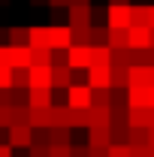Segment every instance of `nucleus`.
Instances as JSON below:
<instances>
[{
  "label": "nucleus",
  "mask_w": 154,
  "mask_h": 157,
  "mask_svg": "<svg viewBox=\"0 0 154 157\" xmlns=\"http://www.w3.org/2000/svg\"><path fill=\"white\" fill-rule=\"evenodd\" d=\"M91 97H94V88L85 82V85H70L67 88V106H73V109H88L91 106Z\"/></svg>",
  "instance_id": "1"
},
{
  "label": "nucleus",
  "mask_w": 154,
  "mask_h": 157,
  "mask_svg": "<svg viewBox=\"0 0 154 157\" xmlns=\"http://www.w3.org/2000/svg\"><path fill=\"white\" fill-rule=\"evenodd\" d=\"M48 45L55 52H67L73 45V27L70 24H52L48 27Z\"/></svg>",
  "instance_id": "2"
},
{
  "label": "nucleus",
  "mask_w": 154,
  "mask_h": 157,
  "mask_svg": "<svg viewBox=\"0 0 154 157\" xmlns=\"http://www.w3.org/2000/svg\"><path fill=\"white\" fill-rule=\"evenodd\" d=\"M6 139L12 148H30L33 145V127L30 124H12L6 130Z\"/></svg>",
  "instance_id": "3"
},
{
  "label": "nucleus",
  "mask_w": 154,
  "mask_h": 157,
  "mask_svg": "<svg viewBox=\"0 0 154 157\" xmlns=\"http://www.w3.org/2000/svg\"><path fill=\"white\" fill-rule=\"evenodd\" d=\"M91 15H94L91 3H70V6H67V24H70V27L91 24Z\"/></svg>",
  "instance_id": "4"
},
{
  "label": "nucleus",
  "mask_w": 154,
  "mask_h": 157,
  "mask_svg": "<svg viewBox=\"0 0 154 157\" xmlns=\"http://www.w3.org/2000/svg\"><path fill=\"white\" fill-rule=\"evenodd\" d=\"M67 63L73 67V70H88L91 67V45H70L67 48Z\"/></svg>",
  "instance_id": "5"
},
{
  "label": "nucleus",
  "mask_w": 154,
  "mask_h": 157,
  "mask_svg": "<svg viewBox=\"0 0 154 157\" xmlns=\"http://www.w3.org/2000/svg\"><path fill=\"white\" fill-rule=\"evenodd\" d=\"M106 24H109V27H130V24H133V12H130V3H127V6H112V3H109V12H106Z\"/></svg>",
  "instance_id": "6"
},
{
  "label": "nucleus",
  "mask_w": 154,
  "mask_h": 157,
  "mask_svg": "<svg viewBox=\"0 0 154 157\" xmlns=\"http://www.w3.org/2000/svg\"><path fill=\"white\" fill-rule=\"evenodd\" d=\"M88 85L91 88H112V67H88Z\"/></svg>",
  "instance_id": "7"
},
{
  "label": "nucleus",
  "mask_w": 154,
  "mask_h": 157,
  "mask_svg": "<svg viewBox=\"0 0 154 157\" xmlns=\"http://www.w3.org/2000/svg\"><path fill=\"white\" fill-rule=\"evenodd\" d=\"M130 45L133 48H148L151 45V27L148 24H130Z\"/></svg>",
  "instance_id": "8"
},
{
  "label": "nucleus",
  "mask_w": 154,
  "mask_h": 157,
  "mask_svg": "<svg viewBox=\"0 0 154 157\" xmlns=\"http://www.w3.org/2000/svg\"><path fill=\"white\" fill-rule=\"evenodd\" d=\"M70 85H73V67L52 63V88H70Z\"/></svg>",
  "instance_id": "9"
},
{
  "label": "nucleus",
  "mask_w": 154,
  "mask_h": 157,
  "mask_svg": "<svg viewBox=\"0 0 154 157\" xmlns=\"http://www.w3.org/2000/svg\"><path fill=\"white\" fill-rule=\"evenodd\" d=\"M48 115H52V124L48 127H70V118H73V109L64 103V106H58V103H52L48 106Z\"/></svg>",
  "instance_id": "10"
},
{
  "label": "nucleus",
  "mask_w": 154,
  "mask_h": 157,
  "mask_svg": "<svg viewBox=\"0 0 154 157\" xmlns=\"http://www.w3.org/2000/svg\"><path fill=\"white\" fill-rule=\"evenodd\" d=\"M30 88H52V63L48 67H30Z\"/></svg>",
  "instance_id": "11"
},
{
  "label": "nucleus",
  "mask_w": 154,
  "mask_h": 157,
  "mask_svg": "<svg viewBox=\"0 0 154 157\" xmlns=\"http://www.w3.org/2000/svg\"><path fill=\"white\" fill-rule=\"evenodd\" d=\"M127 100H130V106H151L148 85H130L127 88Z\"/></svg>",
  "instance_id": "12"
},
{
  "label": "nucleus",
  "mask_w": 154,
  "mask_h": 157,
  "mask_svg": "<svg viewBox=\"0 0 154 157\" xmlns=\"http://www.w3.org/2000/svg\"><path fill=\"white\" fill-rule=\"evenodd\" d=\"M9 63L12 67H30V45H9Z\"/></svg>",
  "instance_id": "13"
},
{
  "label": "nucleus",
  "mask_w": 154,
  "mask_h": 157,
  "mask_svg": "<svg viewBox=\"0 0 154 157\" xmlns=\"http://www.w3.org/2000/svg\"><path fill=\"white\" fill-rule=\"evenodd\" d=\"M27 106H33V109H45V106H52V88H30V100H27Z\"/></svg>",
  "instance_id": "14"
},
{
  "label": "nucleus",
  "mask_w": 154,
  "mask_h": 157,
  "mask_svg": "<svg viewBox=\"0 0 154 157\" xmlns=\"http://www.w3.org/2000/svg\"><path fill=\"white\" fill-rule=\"evenodd\" d=\"M91 63L112 67V45H91Z\"/></svg>",
  "instance_id": "15"
},
{
  "label": "nucleus",
  "mask_w": 154,
  "mask_h": 157,
  "mask_svg": "<svg viewBox=\"0 0 154 157\" xmlns=\"http://www.w3.org/2000/svg\"><path fill=\"white\" fill-rule=\"evenodd\" d=\"M109 45L112 48H127L130 45V30L127 27H109Z\"/></svg>",
  "instance_id": "16"
},
{
  "label": "nucleus",
  "mask_w": 154,
  "mask_h": 157,
  "mask_svg": "<svg viewBox=\"0 0 154 157\" xmlns=\"http://www.w3.org/2000/svg\"><path fill=\"white\" fill-rule=\"evenodd\" d=\"M112 88H130V67L112 63Z\"/></svg>",
  "instance_id": "17"
},
{
  "label": "nucleus",
  "mask_w": 154,
  "mask_h": 157,
  "mask_svg": "<svg viewBox=\"0 0 154 157\" xmlns=\"http://www.w3.org/2000/svg\"><path fill=\"white\" fill-rule=\"evenodd\" d=\"M52 63V48L30 45V67H48Z\"/></svg>",
  "instance_id": "18"
},
{
  "label": "nucleus",
  "mask_w": 154,
  "mask_h": 157,
  "mask_svg": "<svg viewBox=\"0 0 154 157\" xmlns=\"http://www.w3.org/2000/svg\"><path fill=\"white\" fill-rule=\"evenodd\" d=\"M48 124H52L48 106H45V109H33V106H30V127H33V130H45Z\"/></svg>",
  "instance_id": "19"
},
{
  "label": "nucleus",
  "mask_w": 154,
  "mask_h": 157,
  "mask_svg": "<svg viewBox=\"0 0 154 157\" xmlns=\"http://www.w3.org/2000/svg\"><path fill=\"white\" fill-rule=\"evenodd\" d=\"M9 45H30V27H9Z\"/></svg>",
  "instance_id": "20"
},
{
  "label": "nucleus",
  "mask_w": 154,
  "mask_h": 157,
  "mask_svg": "<svg viewBox=\"0 0 154 157\" xmlns=\"http://www.w3.org/2000/svg\"><path fill=\"white\" fill-rule=\"evenodd\" d=\"M12 88H30V67H12Z\"/></svg>",
  "instance_id": "21"
},
{
  "label": "nucleus",
  "mask_w": 154,
  "mask_h": 157,
  "mask_svg": "<svg viewBox=\"0 0 154 157\" xmlns=\"http://www.w3.org/2000/svg\"><path fill=\"white\" fill-rule=\"evenodd\" d=\"M70 130H73V127H48V145H52V142L70 145V142H73V139H70Z\"/></svg>",
  "instance_id": "22"
},
{
  "label": "nucleus",
  "mask_w": 154,
  "mask_h": 157,
  "mask_svg": "<svg viewBox=\"0 0 154 157\" xmlns=\"http://www.w3.org/2000/svg\"><path fill=\"white\" fill-rule=\"evenodd\" d=\"M30 45H42V48H52L48 45V27H30Z\"/></svg>",
  "instance_id": "23"
},
{
  "label": "nucleus",
  "mask_w": 154,
  "mask_h": 157,
  "mask_svg": "<svg viewBox=\"0 0 154 157\" xmlns=\"http://www.w3.org/2000/svg\"><path fill=\"white\" fill-rule=\"evenodd\" d=\"M91 45H109V24L106 27L91 24Z\"/></svg>",
  "instance_id": "24"
},
{
  "label": "nucleus",
  "mask_w": 154,
  "mask_h": 157,
  "mask_svg": "<svg viewBox=\"0 0 154 157\" xmlns=\"http://www.w3.org/2000/svg\"><path fill=\"white\" fill-rule=\"evenodd\" d=\"M91 106H112V88H94Z\"/></svg>",
  "instance_id": "25"
},
{
  "label": "nucleus",
  "mask_w": 154,
  "mask_h": 157,
  "mask_svg": "<svg viewBox=\"0 0 154 157\" xmlns=\"http://www.w3.org/2000/svg\"><path fill=\"white\" fill-rule=\"evenodd\" d=\"M148 142H151L148 127H130V145H148Z\"/></svg>",
  "instance_id": "26"
},
{
  "label": "nucleus",
  "mask_w": 154,
  "mask_h": 157,
  "mask_svg": "<svg viewBox=\"0 0 154 157\" xmlns=\"http://www.w3.org/2000/svg\"><path fill=\"white\" fill-rule=\"evenodd\" d=\"M73 42H76V45H91V24L73 27Z\"/></svg>",
  "instance_id": "27"
},
{
  "label": "nucleus",
  "mask_w": 154,
  "mask_h": 157,
  "mask_svg": "<svg viewBox=\"0 0 154 157\" xmlns=\"http://www.w3.org/2000/svg\"><path fill=\"white\" fill-rule=\"evenodd\" d=\"M48 157H73V142H70V145L52 142V145H48Z\"/></svg>",
  "instance_id": "28"
},
{
  "label": "nucleus",
  "mask_w": 154,
  "mask_h": 157,
  "mask_svg": "<svg viewBox=\"0 0 154 157\" xmlns=\"http://www.w3.org/2000/svg\"><path fill=\"white\" fill-rule=\"evenodd\" d=\"M109 157H133L130 142H112V145H109Z\"/></svg>",
  "instance_id": "29"
},
{
  "label": "nucleus",
  "mask_w": 154,
  "mask_h": 157,
  "mask_svg": "<svg viewBox=\"0 0 154 157\" xmlns=\"http://www.w3.org/2000/svg\"><path fill=\"white\" fill-rule=\"evenodd\" d=\"M133 12V24H148V3L145 6H130Z\"/></svg>",
  "instance_id": "30"
},
{
  "label": "nucleus",
  "mask_w": 154,
  "mask_h": 157,
  "mask_svg": "<svg viewBox=\"0 0 154 157\" xmlns=\"http://www.w3.org/2000/svg\"><path fill=\"white\" fill-rule=\"evenodd\" d=\"M12 127V106H0V130Z\"/></svg>",
  "instance_id": "31"
},
{
  "label": "nucleus",
  "mask_w": 154,
  "mask_h": 157,
  "mask_svg": "<svg viewBox=\"0 0 154 157\" xmlns=\"http://www.w3.org/2000/svg\"><path fill=\"white\" fill-rule=\"evenodd\" d=\"M0 88H12V67L0 63Z\"/></svg>",
  "instance_id": "32"
},
{
  "label": "nucleus",
  "mask_w": 154,
  "mask_h": 157,
  "mask_svg": "<svg viewBox=\"0 0 154 157\" xmlns=\"http://www.w3.org/2000/svg\"><path fill=\"white\" fill-rule=\"evenodd\" d=\"M27 151H30V157H48V145L45 142H33Z\"/></svg>",
  "instance_id": "33"
},
{
  "label": "nucleus",
  "mask_w": 154,
  "mask_h": 157,
  "mask_svg": "<svg viewBox=\"0 0 154 157\" xmlns=\"http://www.w3.org/2000/svg\"><path fill=\"white\" fill-rule=\"evenodd\" d=\"M73 157H91V145H76L73 142Z\"/></svg>",
  "instance_id": "34"
},
{
  "label": "nucleus",
  "mask_w": 154,
  "mask_h": 157,
  "mask_svg": "<svg viewBox=\"0 0 154 157\" xmlns=\"http://www.w3.org/2000/svg\"><path fill=\"white\" fill-rule=\"evenodd\" d=\"M130 151H133V157H151L148 154V145H130Z\"/></svg>",
  "instance_id": "35"
},
{
  "label": "nucleus",
  "mask_w": 154,
  "mask_h": 157,
  "mask_svg": "<svg viewBox=\"0 0 154 157\" xmlns=\"http://www.w3.org/2000/svg\"><path fill=\"white\" fill-rule=\"evenodd\" d=\"M73 0H48V9H67Z\"/></svg>",
  "instance_id": "36"
},
{
  "label": "nucleus",
  "mask_w": 154,
  "mask_h": 157,
  "mask_svg": "<svg viewBox=\"0 0 154 157\" xmlns=\"http://www.w3.org/2000/svg\"><path fill=\"white\" fill-rule=\"evenodd\" d=\"M0 63H9V45H0ZM12 67V63H9Z\"/></svg>",
  "instance_id": "37"
},
{
  "label": "nucleus",
  "mask_w": 154,
  "mask_h": 157,
  "mask_svg": "<svg viewBox=\"0 0 154 157\" xmlns=\"http://www.w3.org/2000/svg\"><path fill=\"white\" fill-rule=\"evenodd\" d=\"M0 45H9V30L6 27H0Z\"/></svg>",
  "instance_id": "38"
},
{
  "label": "nucleus",
  "mask_w": 154,
  "mask_h": 157,
  "mask_svg": "<svg viewBox=\"0 0 154 157\" xmlns=\"http://www.w3.org/2000/svg\"><path fill=\"white\" fill-rule=\"evenodd\" d=\"M52 15H55V21H67V15H64V9H52Z\"/></svg>",
  "instance_id": "39"
},
{
  "label": "nucleus",
  "mask_w": 154,
  "mask_h": 157,
  "mask_svg": "<svg viewBox=\"0 0 154 157\" xmlns=\"http://www.w3.org/2000/svg\"><path fill=\"white\" fill-rule=\"evenodd\" d=\"M148 27H154V6H148Z\"/></svg>",
  "instance_id": "40"
},
{
  "label": "nucleus",
  "mask_w": 154,
  "mask_h": 157,
  "mask_svg": "<svg viewBox=\"0 0 154 157\" xmlns=\"http://www.w3.org/2000/svg\"><path fill=\"white\" fill-rule=\"evenodd\" d=\"M109 3H112V6H127L130 0H109Z\"/></svg>",
  "instance_id": "41"
},
{
  "label": "nucleus",
  "mask_w": 154,
  "mask_h": 157,
  "mask_svg": "<svg viewBox=\"0 0 154 157\" xmlns=\"http://www.w3.org/2000/svg\"><path fill=\"white\" fill-rule=\"evenodd\" d=\"M148 97H151V106H154V85H148Z\"/></svg>",
  "instance_id": "42"
},
{
  "label": "nucleus",
  "mask_w": 154,
  "mask_h": 157,
  "mask_svg": "<svg viewBox=\"0 0 154 157\" xmlns=\"http://www.w3.org/2000/svg\"><path fill=\"white\" fill-rule=\"evenodd\" d=\"M30 3H33V6H42V3H48V0H30Z\"/></svg>",
  "instance_id": "43"
},
{
  "label": "nucleus",
  "mask_w": 154,
  "mask_h": 157,
  "mask_svg": "<svg viewBox=\"0 0 154 157\" xmlns=\"http://www.w3.org/2000/svg\"><path fill=\"white\" fill-rule=\"evenodd\" d=\"M0 6H9V0H0Z\"/></svg>",
  "instance_id": "44"
},
{
  "label": "nucleus",
  "mask_w": 154,
  "mask_h": 157,
  "mask_svg": "<svg viewBox=\"0 0 154 157\" xmlns=\"http://www.w3.org/2000/svg\"><path fill=\"white\" fill-rule=\"evenodd\" d=\"M73 3H91V0H73Z\"/></svg>",
  "instance_id": "45"
},
{
  "label": "nucleus",
  "mask_w": 154,
  "mask_h": 157,
  "mask_svg": "<svg viewBox=\"0 0 154 157\" xmlns=\"http://www.w3.org/2000/svg\"><path fill=\"white\" fill-rule=\"evenodd\" d=\"M151 45H154V27H151Z\"/></svg>",
  "instance_id": "46"
}]
</instances>
